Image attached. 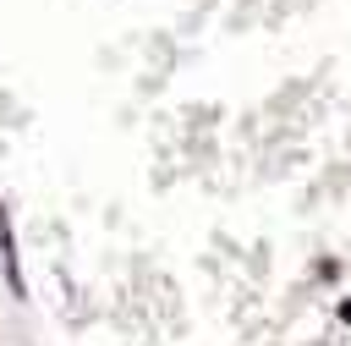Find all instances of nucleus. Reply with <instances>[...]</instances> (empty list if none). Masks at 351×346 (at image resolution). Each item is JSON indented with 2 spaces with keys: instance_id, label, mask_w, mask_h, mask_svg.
Wrapping results in <instances>:
<instances>
[{
  "instance_id": "f257e3e1",
  "label": "nucleus",
  "mask_w": 351,
  "mask_h": 346,
  "mask_svg": "<svg viewBox=\"0 0 351 346\" xmlns=\"http://www.w3.org/2000/svg\"><path fill=\"white\" fill-rule=\"evenodd\" d=\"M0 264H5V286H11V297H27L22 269H16V236H11V214H5V209H0Z\"/></svg>"
}]
</instances>
